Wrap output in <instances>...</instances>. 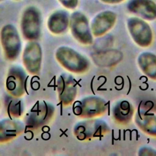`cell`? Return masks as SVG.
<instances>
[{"label":"cell","mask_w":156,"mask_h":156,"mask_svg":"<svg viewBox=\"0 0 156 156\" xmlns=\"http://www.w3.org/2000/svg\"><path fill=\"white\" fill-rule=\"evenodd\" d=\"M57 62L66 70L76 74L86 73L90 67L89 60L74 49L60 46L55 52Z\"/></svg>","instance_id":"6da1fadb"},{"label":"cell","mask_w":156,"mask_h":156,"mask_svg":"<svg viewBox=\"0 0 156 156\" xmlns=\"http://www.w3.org/2000/svg\"><path fill=\"white\" fill-rule=\"evenodd\" d=\"M55 111V107L51 103L45 101H37L24 118L25 126L32 130L40 129L51 121Z\"/></svg>","instance_id":"7a4b0ae2"},{"label":"cell","mask_w":156,"mask_h":156,"mask_svg":"<svg viewBox=\"0 0 156 156\" xmlns=\"http://www.w3.org/2000/svg\"><path fill=\"white\" fill-rule=\"evenodd\" d=\"M107 105L105 100L101 97L90 96L76 102L73 107L74 113L81 118H93L106 113Z\"/></svg>","instance_id":"3957f363"},{"label":"cell","mask_w":156,"mask_h":156,"mask_svg":"<svg viewBox=\"0 0 156 156\" xmlns=\"http://www.w3.org/2000/svg\"><path fill=\"white\" fill-rule=\"evenodd\" d=\"M0 41L5 58L16 60L21 51V42L16 28L12 24L4 25L1 30Z\"/></svg>","instance_id":"277c9868"},{"label":"cell","mask_w":156,"mask_h":156,"mask_svg":"<svg viewBox=\"0 0 156 156\" xmlns=\"http://www.w3.org/2000/svg\"><path fill=\"white\" fill-rule=\"evenodd\" d=\"M110 129L107 122L100 119H88L77 123L74 127V134L81 141L102 137Z\"/></svg>","instance_id":"5b68a950"},{"label":"cell","mask_w":156,"mask_h":156,"mask_svg":"<svg viewBox=\"0 0 156 156\" xmlns=\"http://www.w3.org/2000/svg\"><path fill=\"white\" fill-rule=\"evenodd\" d=\"M41 16L40 10L34 6L27 7L21 17V29L24 38L35 41L41 35Z\"/></svg>","instance_id":"8992f818"},{"label":"cell","mask_w":156,"mask_h":156,"mask_svg":"<svg viewBox=\"0 0 156 156\" xmlns=\"http://www.w3.org/2000/svg\"><path fill=\"white\" fill-rule=\"evenodd\" d=\"M27 75L25 70L20 66H13L8 71L5 89L11 96L21 98L27 90Z\"/></svg>","instance_id":"52a82bcc"},{"label":"cell","mask_w":156,"mask_h":156,"mask_svg":"<svg viewBox=\"0 0 156 156\" xmlns=\"http://www.w3.org/2000/svg\"><path fill=\"white\" fill-rule=\"evenodd\" d=\"M127 27L132 38L138 46L146 48L151 44L153 34L146 21L138 18H130L127 21Z\"/></svg>","instance_id":"ba28073f"},{"label":"cell","mask_w":156,"mask_h":156,"mask_svg":"<svg viewBox=\"0 0 156 156\" xmlns=\"http://www.w3.org/2000/svg\"><path fill=\"white\" fill-rule=\"evenodd\" d=\"M71 32L74 38L83 44H91L93 36L87 16L79 12H74L69 20Z\"/></svg>","instance_id":"9c48e42d"},{"label":"cell","mask_w":156,"mask_h":156,"mask_svg":"<svg viewBox=\"0 0 156 156\" xmlns=\"http://www.w3.org/2000/svg\"><path fill=\"white\" fill-rule=\"evenodd\" d=\"M58 98L63 106L66 107L71 104L77 95V83L74 77L68 74H62L56 83Z\"/></svg>","instance_id":"30bf717a"},{"label":"cell","mask_w":156,"mask_h":156,"mask_svg":"<svg viewBox=\"0 0 156 156\" xmlns=\"http://www.w3.org/2000/svg\"><path fill=\"white\" fill-rule=\"evenodd\" d=\"M42 49L35 41H30L25 46L23 54V65L29 73L38 75L41 70Z\"/></svg>","instance_id":"8fae6325"},{"label":"cell","mask_w":156,"mask_h":156,"mask_svg":"<svg viewBox=\"0 0 156 156\" xmlns=\"http://www.w3.org/2000/svg\"><path fill=\"white\" fill-rule=\"evenodd\" d=\"M25 124L21 121L10 118L0 121V143H7L20 136L24 131Z\"/></svg>","instance_id":"7c38bea8"},{"label":"cell","mask_w":156,"mask_h":156,"mask_svg":"<svg viewBox=\"0 0 156 156\" xmlns=\"http://www.w3.org/2000/svg\"><path fill=\"white\" fill-rule=\"evenodd\" d=\"M116 18L115 13L112 11L106 10L101 12L91 22L90 29L92 34L96 37L105 34L114 26Z\"/></svg>","instance_id":"4fadbf2b"},{"label":"cell","mask_w":156,"mask_h":156,"mask_svg":"<svg viewBox=\"0 0 156 156\" xmlns=\"http://www.w3.org/2000/svg\"><path fill=\"white\" fill-rule=\"evenodd\" d=\"M127 8L130 12L143 19H156V4L152 0H131Z\"/></svg>","instance_id":"5bb4252c"},{"label":"cell","mask_w":156,"mask_h":156,"mask_svg":"<svg viewBox=\"0 0 156 156\" xmlns=\"http://www.w3.org/2000/svg\"><path fill=\"white\" fill-rule=\"evenodd\" d=\"M135 109L133 105L126 100L116 102L112 107V114L114 121L119 125L129 124L134 115Z\"/></svg>","instance_id":"9a60e30c"},{"label":"cell","mask_w":156,"mask_h":156,"mask_svg":"<svg viewBox=\"0 0 156 156\" xmlns=\"http://www.w3.org/2000/svg\"><path fill=\"white\" fill-rule=\"evenodd\" d=\"M48 27L54 34H61L65 32L69 24L68 13L63 10H57L52 13L48 20Z\"/></svg>","instance_id":"2e32d148"},{"label":"cell","mask_w":156,"mask_h":156,"mask_svg":"<svg viewBox=\"0 0 156 156\" xmlns=\"http://www.w3.org/2000/svg\"><path fill=\"white\" fill-rule=\"evenodd\" d=\"M138 63L146 76L156 80V55L150 52H144L138 56Z\"/></svg>","instance_id":"e0dca14e"},{"label":"cell","mask_w":156,"mask_h":156,"mask_svg":"<svg viewBox=\"0 0 156 156\" xmlns=\"http://www.w3.org/2000/svg\"><path fill=\"white\" fill-rule=\"evenodd\" d=\"M135 121L138 127L147 135L156 137V117L145 113L138 109L135 115Z\"/></svg>","instance_id":"ac0fdd59"},{"label":"cell","mask_w":156,"mask_h":156,"mask_svg":"<svg viewBox=\"0 0 156 156\" xmlns=\"http://www.w3.org/2000/svg\"><path fill=\"white\" fill-rule=\"evenodd\" d=\"M4 106L8 115L13 119L20 118L24 113V104L20 98H16L11 95L5 97Z\"/></svg>","instance_id":"d6986e66"},{"label":"cell","mask_w":156,"mask_h":156,"mask_svg":"<svg viewBox=\"0 0 156 156\" xmlns=\"http://www.w3.org/2000/svg\"><path fill=\"white\" fill-rule=\"evenodd\" d=\"M60 3L66 8L73 9L76 7L78 4V0H58Z\"/></svg>","instance_id":"ffe728a7"},{"label":"cell","mask_w":156,"mask_h":156,"mask_svg":"<svg viewBox=\"0 0 156 156\" xmlns=\"http://www.w3.org/2000/svg\"><path fill=\"white\" fill-rule=\"evenodd\" d=\"M140 155H156V151L147 147H141L138 152Z\"/></svg>","instance_id":"44dd1931"},{"label":"cell","mask_w":156,"mask_h":156,"mask_svg":"<svg viewBox=\"0 0 156 156\" xmlns=\"http://www.w3.org/2000/svg\"><path fill=\"white\" fill-rule=\"evenodd\" d=\"M101 1L105 2V3H108V4H115V3H118L121 2L123 0H101Z\"/></svg>","instance_id":"7402d4cb"},{"label":"cell","mask_w":156,"mask_h":156,"mask_svg":"<svg viewBox=\"0 0 156 156\" xmlns=\"http://www.w3.org/2000/svg\"><path fill=\"white\" fill-rule=\"evenodd\" d=\"M4 0H0V2H1V1H3Z\"/></svg>","instance_id":"603a6c76"},{"label":"cell","mask_w":156,"mask_h":156,"mask_svg":"<svg viewBox=\"0 0 156 156\" xmlns=\"http://www.w3.org/2000/svg\"><path fill=\"white\" fill-rule=\"evenodd\" d=\"M0 107H1V100H0Z\"/></svg>","instance_id":"cb8c5ba5"},{"label":"cell","mask_w":156,"mask_h":156,"mask_svg":"<svg viewBox=\"0 0 156 156\" xmlns=\"http://www.w3.org/2000/svg\"><path fill=\"white\" fill-rule=\"evenodd\" d=\"M16 1H18V0H16Z\"/></svg>","instance_id":"d4e9b609"}]
</instances>
